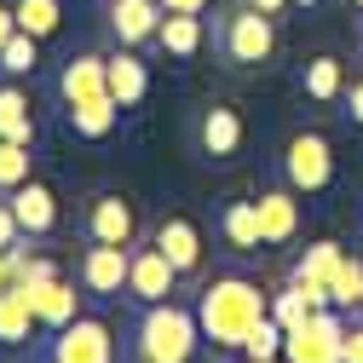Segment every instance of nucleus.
<instances>
[{
  "label": "nucleus",
  "instance_id": "nucleus-13",
  "mask_svg": "<svg viewBox=\"0 0 363 363\" xmlns=\"http://www.w3.org/2000/svg\"><path fill=\"white\" fill-rule=\"evenodd\" d=\"M156 248L179 265V277H191V271L202 265V231H196L191 219H162L156 225Z\"/></svg>",
  "mask_w": 363,
  "mask_h": 363
},
{
  "label": "nucleus",
  "instance_id": "nucleus-36",
  "mask_svg": "<svg viewBox=\"0 0 363 363\" xmlns=\"http://www.w3.org/2000/svg\"><path fill=\"white\" fill-rule=\"evenodd\" d=\"M12 35H18V12H12V6H0V47H6Z\"/></svg>",
  "mask_w": 363,
  "mask_h": 363
},
{
  "label": "nucleus",
  "instance_id": "nucleus-38",
  "mask_svg": "<svg viewBox=\"0 0 363 363\" xmlns=\"http://www.w3.org/2000/svg\"><path fill=\"white\" fill-rule=\"evenodd\" d=\"M254 12H265V18H277V12H289V0H248Z\"/></svg>",
  "mask_w": 363,
  "mask_h": 363
},
{
  "label": "nucleus",
  "instance_id": "nucleus-2",
  "mask_svg": "<svg viewBox=\"0 0 363 363\" xmlns=\"http://www.w3.org/2000/svg\"><path fill=\"white\" fill-rule=\"evenodd\" d=\"M202 346V323H196V311L185 306H150L145 311V323H139V340H133V352H139V363H191Z\"/></svg>",
  "mask_w": 363,
  "mask_h": 363
},
{
  "label": "nucleus",
  "instance_id": "nucleus-19",
  "mask_svg": "<svg viewBox=\"0 0 363 363\" xmlns=\"http://www.w3.org/2000/svg\"><path fill=\"white\" fill-rule=\"evenodd\" d=\"M0 139H12V145H35L29 93H18V86H0Z\"/></svg>",
  "mask_w": 363,
  "mask_h": 363
},
{
  "label": "nucleus",
  "instance_id": "nucleus-18",
  "mask_svg": "<svg viewBox=\"0 0 363 363\" xmlns=\"http://www.w3.org/2000/svg\"><path fill=\"white\" fill-rule=\"evenodd\" d=\"M110 64V99L127 110V104H139L145 93H150V75H145V64L133 58V52H116V58H104Z\"/></svg>",
  "mask_w": 363,
  "mask_h": 363
},
{
  "label": "nucleus",
  "instance_id": "nucleus-8",
  "mask_svg": "<svg viewBox=\"0 0 363 363\" xmlns=\"http://www.w3.org/2000/svg\"><path fill=\"white\" fill-rule=\"evenodd\" d=\"M127 248L121 242H93L81 254V289L86 294H99V300H110V294H121L127 289Z\"/></svg>",
  "mask_w": 363,
  "mask_h": 363
},
{
  "label": "nucleus",
  "instance_id": "nucleus-32",
  "mask_svg": "<svg viewBox=\"0 0 363 363\" xmlns=\"http://www.w3.org/2000/svg\"><path fill=\"white\" fill-rule=\"evenodd\" d=\"M18 237H23V225H18L12 202H0V248H18Z\"/></svg>",
  "mask_w": 363,
  "mask_h": 363
},
{
  "label": "nucleus",
  "instance_id": "nucleus-15",
  "mask_svg": "<svg viewBox=\"0 0 363 363\" xmlns=\"http://www.w3.org/2000/svg\"><path fill=\"white\" fill-rule=\"evenodd\" d=\"M294 231H300V202H294V191H265V196H259V237L277 248V242H294Z\"/></svg>",
  "mask_w": 363,
  "mask_h": 363
},
{
  "label": "nucleus",
  "instance_id": "nucleus-4",
  "mask_svg": "<svg viewBox=\"0 0 363 363\" xmlns=\"http://www.w3.org/2000/svg\"><path fill=\"white\" fill-rule=\"evenodd\" d=\"M47 363H116V340L99 317H69L64 329H52Z\"/></svg>",
  "mask_w": 363,
  "mask_h": 363
},
{
  "label": "nucleus",
  "instance_id": "nucleus-34",
  "mask_svg": "<svg viewBox=\"0 0 363 363\" xmlns=\"http://www.w3.org/2000/svg\"><path fill=\"white\" fill-rule=\"evenodd\" d=\"M340 363H363V323L346 329V340H340Z\"/></svg>",
  "mask_w": 363,
  "mask_h": 363
},
{
  "label": "nucleus",
  "instance_id": "nucleus-33",
  "mask_svg": "<svg viewBox=\"0 0 363 363\" xmlns=\"http://www.w3.org/2000/svg\"><path fill=\"white\" fill-rule=\"evenodd\" d=\"M47 277H58V271H52V259H23V289H35V283H47Z\"/></svg>",
  "mask_w": 363,
  "mask_h": 363
},
{
  "label": "nucleus",
  "instance_id": "nucleus-37",
  "mask_svg": "<svg viewBox=\"0 0 363 363\" xmlns=\"http://www.w3.org/2000/svg\"><path fill=\"white\" fill-rule=\"evenodd\" d=\"M346 104H352V121H363V81L346 86Z\"/></svg>",
  "mask_w": 363,
  "mask_h": 363
},
{
  "label": "nucleus",
  "instance_id": "nucleus-21",
  "mask_svg": "<svg viewBox=\"0 0 363 363\" xmlns=\"http://www.w3.org/2000/svg\"><path fill=\"white\" fill-rule=\"evenodd\" d=\"M116 116H121V104L104 93V99H86V104H69V127L81 133V139H104V133L116 127Z\"/></svg>",
  "mask_w": 363,
  "mask_h": 363
},
{
  "label": "nucleus",
  "instance_id": "nucleus-12",
  "mask_svg": "<svg viewBox=\"0 0 363 363\" xmlns=\"http://www.w3.org/2000/svg\"><path fill=\"white\" fill-rule=\"evenodd\" d=\"M133 231H139V219H133V202L127 196H99L93 213H86V237L93 242H133Z\"/></svg>",
  "mask_w": 363,
  "mask_h": 363
},
{
  "label": "nucleus",
  "instance_id": "nucleus-41",
  "mask_svg": "<svg viewBox=\"0 0 363 363\" xmlns=\"http://www.w3.org/2000/svg\"><path fill=\"white\" fill-rule=\"evenodd\" d=\"M277 363H283V357H277Z\"/></svg>",
  "mask_w": 363,
  "mask_h": 363
},
{
  "label": "nucleus",
  "instance_id": "nucleus-7",
  "mask_svg": "<svg viewBox=\"0 0 363 363\" xmlns=\"http://www.w3.org/2000/svg\"><path fill=\"white\" fill-rule=\"evenodd\" d=\"M173 283H179V265L150 242V248H139L127 259V294L133 300H145V306H162L167 294H173Z\"/></svg>",
  "mask_w": 363,
  "mask_h": 363
},
{
  "label": "nucleus",
  "instance_id": "nucleus-5",
  "mask_svg": "<svg viewBox=\"0 0 363 363\" xmlns=\"http://www.w3.org/2000/svg\"><path fill=\"white\" fill-rule=\"evenodd\" d=\"M283 179H289V191H329V179H335V156H329V139L323 133H300V139H289L283 150Z\"/></svg>",
  "mask_w": 363,
  "mask_h": 363
},
{
  "label": "nucleus",
  "instance_id": "nucleus-9",
  "mask_svg": "<svg viewBox=\"0 0 363 363\" xmlns=\"http://www.w3.org/2000/svg\"><path fill=\"white\" fill-rule=\"evenodd\" d=\"M110 29L121 47H145L162 29V0H110Z\"/></svg>",
  "mask_w": 363,
  "mask_h": 363
},
{
  "label": "nucleus",
  "instance_id": "nucleus-10",
  "mask_svg": "<svg viewBox=\"0 0 363 363\" xmlns=\"http://www.w3.org/2000/svg\"><path fill=\"white\" fill-rule=\"evenodd\" d=\"M58 93H64V104L104 99V93H110V64H104V58H93V52L69 58V64H64V75H58Z\"/></svg>",
  "mask_w": 363,
  "mask_h": 363
},
{
  "label": "nucleus",
  "instance_id": "nucleus-3",
  "mask_svg": "<svg viewBox=\"0 0 363 363\" xmlns=\"http://www.w3.org/2000/svg\"><path fill=\"white\" fill-rule=\"evenodd\" d=\"M340 340H346L340 311L323 306L300 329H283V363H340Z\"/></svg>",
  "mask_w": 363,
  "mask_h": 363
},
{
  "label": "nucleus",
  "instance_id": "nucleus-14",
  "mask_svg": "<svg viewBox=\"0 0 363 363\" xmlns=\"http://www.w3.org/2000/svg\"><path fill=\"white\" fill-rule=\"evenodd\" d=\"M196 139H202V150H208L213 162H231V156L242 150V116L225 110V104H213V110L202 116V127H196Z\"/></svg>",
  "mask_w": 363,
  "mask_h": 363
},
{
  "label": "nucleus",
  "instance_id": "nucleus-35",
  "mask_svg": "<svg viewBox=\"0 0 363 363\" xmlns=\"http://www.w3.org/2000/svg\"><path fill=\"white\" fill-rule=\"evenodd\" d=\"M162 12H185V18H202L208 0H162Z\"/></svg>",
  "mask_w": 363,
  "mask_h": 363
},
{
  "label": "nucleus",
  "instance_id": "nucleus-29",
  "mask_svg": "<svg viewBox=\"0 0 363 363\" xmlns=\"http://www.w3.org/2000/svg\"><path fill=\"white\" fill-rule=\"evenodd\" d=\"M35 47H40V40L18 29V35L6 40V47H0V69H6V75H29V69H35V58H40Z\"/></svg>",
  "mask_w": 363,
  "mask_h": 363
},
{
  "label": "nucleus",
  "instance_id": "nucleus-6",
  "mask_svg": "<svg viewBox=\"0 0 363 363\" xmlns=\"http://www.w3.org/2000/svg\"><path fill=\"white\" fill-rule=\"evenodd\" d=\"M225 52H231L237 64H265L271 52H277V23H271L265 12L242 6L225 18Z\"/></svg>",
  "mask_w": 363,
  "mask_h": 363
},
{
  "label": "nucleus",
  "instance_id": "nucleus-40",
  "mask_svg": "<svg viewBox=\"0 0 363 363\" xmlns=\"http://www.w3.org/2000/svg\"><path fill=\"white\" fill-rule=\"evenodd\" d=\"M352 6H357V12H363V0H352Z\"/></svg>",
  "mask_w": 363,
  "mask_h": 363
},
{
  "label": "nucleus",
  "instance_id": "nucleus-25",
  "mask_svg": "<svg viewBox=\"0 0 363 363\" xmlns=\"http://www.w3.org/2000/svg\"><path fill=\"white\" fill-rule=\"evenodd\" d=\"M242 357H248V363H277V357H283V323H277L271 311H265L259 323L248 329V340H242Z\"/></svg>",
  "mask_w": 363,
  "mask_h": 363
},
{
  "label": "nucleus",
  "instance_id": "nucleus-17",
  "mask_svg": "<svg viewBox=\"0 0 363 363\" xmlns=\"http://www.w3.org/2000/svg\"><path fill=\"white\" fill-rule=\"evenodd\" d=\"M35 323H40V317H35L29 294L23 289H0V346H23Z\"/></svg>",
  "mask_w": 363,
  "mask_h": 363
},
{
  "label": "nucleus",
  "instance_id": "nucleus-24",
  "mask_svg": "<svg viewBox=\"0 0 363 363\" xmlns=\"http://www.w3.org/2000/svg\"><path fill=\"white\" fill-rule=\"evenodd\" d=\"M340 93H346L340 58H311V64H306V99H317V104H335Z\"/></svg>",
  "mask_w": 363,
  "mask_h": 363
},
{
  "label": "nucleus",
  "instance_id": "nucleus-16",
  "mask_svg": "<svg viewBox=\"0 0 363 363\" xmlns=\"http://www.w3.org/2000/svg\"><path fill=\"white\" fill-rule=\"evenodd\" d=\"M18 289H23V283H18ZM23 294H29L35 317H40L47 329H64L69 317H81V311H75V289H69L64 277H47V283H35V289H23Z\"/></svg>",
  "mask_w": 363,
  "mask_h": 363
},
{
  "label": "nucleus",
  "instance_id": "nucleus-27",
  "mask_svg": "<svg viewBox=\"0 0 363 363\" xmlns=\"http://www.w3.org/2000/svg\"><path fill=\"white\" fill-rule=\"evenodd\" d=\"M329 300L335 306H363V259L357 254H340L335 277H329Z\"/></svg>",
  "mask_w": 363,
  "mask_h": 363
},
{
  "label": "nucleus",
  "instance_id": "nucleus-1",
  "mask_svg": "<svg viewBox=\"0 0 363 363\" xmlns=\"http://www.w3.org/2000/svg\"><path fill=\"white\" fill-rule=\"evenodd\" d=\"M265 311H271V300H265L254 283L219 277V283H208L202 300H196V323H202V340H213L219 352H242L248 329L259 323Z\"/></svg>",
  "mask_w": 363,
  "mask_h": 363
},
{
  "label": "nucleus",
  "instance_id": "nucleus-39",
  "mask_svg": "<svg viewBox=\"0 0 363 363\" xmlns=\"http://www.w3.org/2000/svg\"><path fill=\"white\" fill-rule=\"evenodd\" d=\"M289 6H317V0H289Z\"/></svg>",
  "mask_w": 363,
  "mask_h": 363
},
{
  "label": "nucleus",
  "instance_id": "nucleus-11",
  "mask_svg": "<svg viewBox=\"0 0 363 363\" xmlns=\"http://www.w3.org/2000/svg\"><path fill=\"white\" fill-rule=\"evenodd\" d=\"M12 213L23 225V237H47L58 225V202H52V191L40 185V179H23V185L12 191Z\"/></svg>",
  "mask_w": 363,
  "mask_h": 363
},
{
  "label": "nucleus",
  "instance_id": "nucleus-26",
  "mask_svg": "<svg viewBox=\"0 0 363 363\" xmlns=\"http://www.w3.org/2000/svg\"><path fill=\"white\" fill-rule=\"evenodd\" d=\"M335 265H340V242H311L294 265V283H329Z\"/></svg>",
  "mask_w": 363,
  "mask_h": 363
},
{
  "label": "nucleus",
  "instance_id": "nucleus-23",
  "mask_svg": "<svg viewBox=\"0 0 363 363\" xmlns=\"http://www.w3.org/2000/svg\"><path fill=\"white\" fill-rule=\"evenodd\" d=\"M219 231H225L231 248H259V242H265V237H259V202H231L225 219H219Z\"/></svg>",
  "mask_w": 363,
  "mask_h": 363
},
{
  "label": "nucleus",
  "instance_id": "nucleus-28",
  "mask_svg": "<svg viewBox=\"0 0 363 363\" xmlns=\"http://www.w3.org/2000/svg\"><path fill=\"white\" fill-rule=\"evenodd\" d=\"M311 311H317V306L306 300V289H300V283H289L283 294H271V317H277L283 329H300V323H306Z\"/></svg>",
  "mask_w": 363,
  "mask_h": 363
},
{
  "label": "nucleus",
  "instance_id": "nucleus-20",
  "mask_svg": "<svg viewBox=\"0 0 363 363\" xmlns=\"http://www.w3.org/2000/svg\"><path fill=\"white\" fill-rule=\"evenodd\" d=\"M156 40L173 52V58H196L202 52V18H185V12H162V29Z\"/></svg>",
  "mask_w": 363,
  "mask_h": 363
},
{
  "label": "nucleus",
  "instance_id": "nucleus-31",
  "mask_svg": "<svg viewBox=\"0 0 363 363\" xmlns=\"http://www.w3.org/2000/svg\"><path fill=\"white\" fill-rule=\"evenodd\" d=\"M23 248H0V289H18V277H23Z\"/></svg>",
  "mask_w": 363,
  "mask_h": 363
},
{
  "label": "nucleus",
  "instance_id": "nucleus-30",
  "mask_svg": "<svg viewBox=\"0 0 363 363\" xmlns=\"http://www.w3.org/2000/svg\"><path fill=\"white\" fill-rule=\"evenodd\" d=\"M23 179H29V145L0 139V191H18Z\"/></svg>",
  "mask_w": 363,
  "mask_h": 363
},
{
  "label": "nucleus",
  "instance_id": "nucleus-22",
  "mask_svg": "<svg viewBox=\"0 0 363 363\" xmlns=\"http://www.w3.org/2000/svg\"><path fill=\"white\" fill-rule=\"evenodd\" d=\"M18 29L23 35H35V40H52L58 35V23H64V0H18Z\"/></svg>",
  "mask_w": 363,
  "mask_h": 363
}]
</instances>
